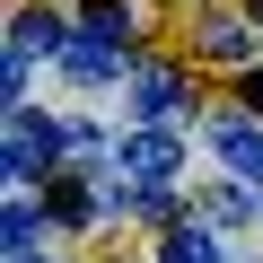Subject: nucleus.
Masks as SVG:
<instances>
[{"label":"nucleus","mask_w":263,"mask_h":263,"mask_svg":"<svg viewBox=\"0 0 263 263\" xmlns=\"http://www.w3.org/2000/svg\"><path fill=\"white\" fill-rule=\"evenodd\" d=\"M53 158H62V123H44L35 105H9V184L27 193Z\"/></svg>","instance_id":"nucleus-1"},{"label":"nucleus","mask_w":263,"mask_h":263,"mask_svg":"<svg viewBox=\"0 0 263 263\" xmlns=\"http://www.w3.org/2000/svg\"><path fill=\"white\" fill-rule=\"evenodd\" d=\"M114 167L141 176V184H167L184 167V149H176V132H132V141H114Z\"/></svg>","instance_id":"nucleus-2"},{"label":"nucleus","mask_w":263,"mask_h":263,"mask_svg":"<svg viewBox=\"0 0 263 263\" xmlns=\"http://www.w3.org/2000/svg\"><path fill=\"white\" fill-rule=\"evenodd\" d=\"M211 149H219L246 184H263V123H254V114H228V123L211 132Z\"/></svg>","instance_id":"nucleus-3"},{"label":"nucleus","mask_w":263,"mask_h":263,"mask_svg":"<svg viewBox=\"0 0 263 263\" xmlns=\"http://www.w3.org/2000/svg\"><path fill=\"white\" fill-rule=\"evenodd\" d=\"M35 53H70V27L44 18V9H27V18L9 27V62H35Z\"/></svg>","instance_id":"nucleus-4"},{"label":"nucleus","mask_w":263,"mask_h":263,"mask_svg":"<svg viewBox=\"0 0 263 263\" xmlns=\"http://www.w3.org/2000/svg\"><path fill=\"white\" fill-rule=\"evenodd\" d=\"M132 97H141V114H149V123H167V114L184 105V79L149 62V70H132Z\"/></svg>","instance_id":"nucleus-5"},{"label":"nucleus","mask_w":263,"mask_h":263,"mask_svg":"<svg viewBox=\"0 0 263 263\" xmlns=\"http://www.w3.org/2000/svg\"><path fill=\"white\" fill-rule=\"evenodd\" d=\"M114 62H123V53H114V44H97V35H70V53H62V70H70V79H114Z\"/></svg>","instance_id":"nucleus-6"},{"label":"nucleus","mask_w":263,"mask_h":263,"mask_svg":"<svg viewBox=\"0 0 263 263\" xmlns=\"http://www.w3.org/2000/svg\"><path fill=\"white\" fill-rule=\"evenodd\" d=\"M88 35L123 53V44H132V9H123V0H88Z\"/></svg>","instance_id":"nucleus-7"},{"label":"nucleus","mask_w":263,"mask_h":263,"mask_svg":"<svg viewBox=\"0 0 263 263\" xmlns=\"http://www.w3.org/2000/svg\"><path fill=\"white\" fill-rule=\"evenodd\" d=\"M246 44H254V35H246L237 18H211V27H202V53H211V62H246Z\"/></svg>","instance_id":"nucleus-8"},{"label":"nucleus","mask_w":263,"mask_h":263,"mask_svg":"<svg viewBox=\"0 0 263 263\" xmlns=\"http://www.w3.org/2000/svg\"><path fill=\"white\" fill-rule=\"evenodd\" d=\"M158 263H219V246H211V228H176L158 246Z\"/></svg>","instance_id":"nucleus-9"},{"label":"nucleus","mask_w":263,"mask_h":263,"mask_svg":"<svg viewBox=\"0 0 263 263\" xmlns=\"http://www.w3.org/2000/svg\"><path fill=\"white\" fill-rule=\"evenodd\" d=\"M35 228H44V219H35V202L18 193V202H9V263H18V254H35Z\"/></svg>","instance_id":"nucleus-10"},{"label":"nucleus","mask_w":263,"mask_h":263,"mask_svg":"<svg viewBox=\"0 0 263 263\" xmlns=\"http://www.w3.org/2000/svg\"><path fill=\"white\" fill-rule=\"evenodd\" d=\"M246 105H254V114H263V70H246Z\"/></svg>","instance_id":"nucleus-11"},{"label":"nucleus","mask_w":263,"mask_h":263,"mask_svg":"<svg viewBox=\"0 0 263 263\" xmlns=\"http://www.w3.org/2000/svg\"><path fill=\"white\" fill-rule=\"evenodd\" d=\"M18 263H44V254H18Z\"/></svg>","instance_id":"nucleus-12"},{"label":"nucleus","mask_w":263,"mask_h":263,"mask_svg":"<svg viewBox=\"0 0 263 263\" xmlns=\"http://www.w3.org/2000/svg\"><path fill=\"white\" fill-rule=\"evenodd\" d=\"M254 18H263V0H254Z\"/></svg>","instance_id":"nucleus-13"}]
</instances>
